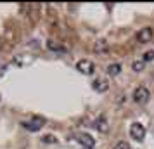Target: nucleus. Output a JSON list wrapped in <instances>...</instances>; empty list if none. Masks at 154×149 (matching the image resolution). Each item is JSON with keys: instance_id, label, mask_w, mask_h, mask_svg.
Here are the masks:
<instances>
[{"instance_id": "f8f14e48", "label": "nucleus", "mask_w": 154, "mask_h": 149, "mask_svg": "<svg viewBox=\"0 0 154 149\" xmlns=\"http://www.w3.org/2000/svg\"><path fill=\"white\" fill-rule=\"evenodd\" d=\"M112 149H130V144H128L126 141H118L116 144H114Z\"/></svg>"}, {"instance_id": "f03ea898", "label": "nucleus", "mask_w": 154, "mask_h": 149, "mask_svg": "<svg viewBox=\"0 0 154 149\" xmlns=\"http://www.w3.org/2000/svg\"><path fill=\"white\" fill-rule=\"evenodd\" d=\"M133 101L137 104H146L147 101H149V90H147V87H144V85L135 87V90H133Z\"/></svg>"}, {"instance_id": "9b49d317", "label": "nucleus", "mask_w": 154, "mask_h": 149, "mask_svg": "<svg viewBox=\"0 0 154 149\" xmlns=\"http://www.w3.org/2000/svg\"><path fill=\"white\" fill-rule=\"evenodd\" d=\"M142 61H144V63H151V61H154V50H147V52H144Z\"/></svg>"}, {"instance_id": "f257e3e1", "label": "nucleus", "mask_w": 154, "mask_h": 149, "mask_svg": "<svg viewBox=\"0 0 154 149\" xmlns=\"http://www.w3.org/2000/svg\"><path fill=\"white\" fill-rule=\"evenodd\" d=\"M130 137L137 142L144 141L146 139V128H144V125L139 123V121H133L132 125H130Z\"/></svg>"}, {"instance_id": "7ed1b4c3", "label": "nucleus", "mask_w": 154, "mask_h": 149, "mask_svg": "<svg viewBox=\"0 0 154 149\" xmlns=\"http://www.w3.org/2000/svg\"><path fill=\"white\" fill-rule=\"evenodd\" d=\"M43 125H45V120L40 118V116H33L31 120H28V121L23 123V127L26 128V130H29V132H38Z\"/></svg>"}, {"instance_id": "ddd939ff", "label": "nucleus", "mask_w": 154, "mask_h": 149, "mask_svg": "<svg viewBox=\"0 0 154 149\" xmlns=\"http://www.w3.org/2000/svg\"><path fill=\"white\" fill-rule=\"evenodd\" d=\"M47 47H49L50 50H64V47H61L59 43L52 42V40H49V43H47Z\"/></svg>"}, {"instance_id": "39448f33", "label": "nucleus", "mask_w": 154, "mask_h": 149, "mask_svg": "<svg viewBox=\"0 0 154 149\" xmlns=\"http://www.w3.org/2000/svg\"><path fill=\"white\" fill-rule=\"evenodd\" d=\"M152 36H154V29L151 28V26H146V28H142V29L137 31L135 38H137V42L139 43H147V42H151Z\"/></svg>"}, {"instance_id": "9d476101", "label": "nucleus", "mask_w": 154, "mask_h": 149, "mask_svg": "<svg viewBox=\"0 0 154 149\" xmlns=\"http://www.w3.org/2000/svg\"><path fill=\"white\" fill-rule=\"evenodd\" d=\"M144 66H146V63H144L142 59H140V61H133V63H132V70L139 73V71L144 70Z\"/></svg>"}, {"instance_id": "6e6552de", "label": "nucleus", "mask_w": 154, "mask_h": 149, "mask_svg": "<svg viewBox=\"0 0 154 149\" xmlns=\"http://www.w3.org/2000/svg\"><path fill=\"white\" fill-rule=\"evenodd\" d=\"M95 128L99 132H106L107 130V120H106L104 114H100L99 118H95Z\"/></svg>"}, {"instance_id": "20e7f679", "label": "nucleus", "mask_w": 154, "mask_h": 149, "mask_svg": "<svg viewBox=\"0 0 154 149\" xmlns=\"http://www.w3.org/2000/svg\"><path fill=\"white\" fill-rule=\"evenodd\" d=\"M76 70L80 71V73H83V75H94V71H95V66H94V63H92L90 59H80L76 63Z\"/></svg>"}, {"instance_id": "0eeeda50", "label": "nucleus", "mask_w": 154, "mask_h": 149, "mask_svg": "<svg viewBox=\"0 0 154 149\" xmlns=\"http://www.w3.org/2000/svg\"><path fill=\"white\" fill-rule=\"evenodd\" d=\"M92 87H94V90H97V92H106L107 87H109V83H107L106 78H95L92 82Z\"/></svg>"}, {"instance_id": "1a4fd4ad", "label": "nucleus", "mask_w": 154, "mask_h": 149, "mask_svg": "<svg viewBox=\"0 0 154 149\" xmlns=\"http://www.w3.org/2000/svg\"><path fill=\"white\" fill-rule=\"evenodd\" d=\"M121 73V64L119 63H114V64H111L109 68H107V75L109 76H116V75H119Z\"/></svg>"}, {"instance_id": "423d86ee", "label": "nucleus", "mask_w": 154, "mask_h": 149, "mask_svg": "<svg viewBox=\"0 0 154 149\" xmlns=\"http://www.w3.org/2000/svg\"><path fill=\"white\" fill-rule=\"evenodd\" d=\"M76 141L82 144V147L83 149H94V146H95V141H94V137L88 134H80L76 137Z\"/></svg>"}]
</instances>
